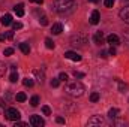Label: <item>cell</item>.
I'll return each mask as SVG.
<instances>
[{"mask_svg":"<svg viewBox=\"0 0 129 127\" xmlns=\"http://www.w3.org/2000/svg\"><path fill=\"white\" fill-rule=\"evenodd\" d=\"M75 8H77V2L75 0H56L53 3V9L57 14H60V15L72 14Z\"/></svg>","mask_w":129,"mask_h":127,"instance_id":"obj_1","label":"cell"},{"mask_svg":"<svg viewBox=\"0 0 129 127\" xmlns=\"http://www.w3.org/2000/svg\"><path fill=\"white\" fill-rule=\"evenodd\" d=\"M64 93L71 97H81L84 94V85L80 81H71L64 85Z\"/></svg>","mask_w":129,"mask_h":127,"instance_id":"obj_2","label":"cell"},{"mask_svg":"<svg viewBox=\"0 0 129 127\" xmlns=\"http://www.w3.org/2000/svg\"><path fill=\"white\" fill-rule=\"evenodd\" d=\"M87 36L86 34H81V33H77V34H74L72 37H71V45L72 46H78V48H81V46H84L86 43H87Z\"/></svg>","mask_w":129,"mask_h":127,"instance_id":"obj_3","label":"cell"},{"mask_svg":"<svg viewBox=\"0 0 129 127\" xmlns=\"http://www.w3.org/2000/svg\"><path fill=\"white\" fill-rule=\"evenodd\" d=\"M3 114H5V118L9 121H18L21 118V114L17 108H8V109H5Z\"/></svg>","mask_w":129,"mask_h":127,"instance_id":"obj_4","label":"cell"},{"mask_svg":"<svg viewBox=\"0 0 129 127\" xmlns=\"http://www.w3.org/2000/svg\"><path fill=\"white\" fill-rule=\"evenodd\" d=\"M105 123V120H104V117L102 115H93L89 121H87V126H102Z\"/></svg>","mask_w":129,"mask_h":127,"instance_id":"obj_5","label":"cell"},{"mask_svg":"<svg viewBox=\"0 0 129 127\" xmlns=\"http://www.w3.org/2000/svg\"><path fill=\"white\" fill-rule=\"evenodd\" d=\"M30 124L33 127H42V126H45V121L39 115H32L30 117Z\"/></svg>","mask_w":129,"mask_h":127,"instance_id":"obj_6","label":"cell"},{"mask_svg":"<svg viewBox=\"0 0 129 127\" xmlns=\"http://www.w3.org/2000/svg\"><path fill=\"white\" fill-rule=\"evenodd\" d=\"M64 58L72 60V61H81V55H78V54L74 52V51H66V52H64Z\"/></svg>","mask_w":129,"mask_h":127,"instance_id":"obj_7","label":"cell"},{"mask_svg":"<svg viewBox=\"0 0 129 127\" xmlns=\"http://www.w3.org/2000/svg\"><path fill=\"white\" fill-rule=\"evenodd\" d=\"M33 75H35V78H36L38 84H44V82H45V73H44L42 70L35 69V70H33Z\"/></svg>","mask_w":129,"mask_h":127,"instance_id":"obj_8","label":"cell"},{"mask_svg":"<svg viewBox=\"0 0 129 127\" xmlns=\"http://www.w3.org/2000/svg\"><path fill=\"white\" fill-rule=\"evenodd\" d=\"M119 17H120L125 23H128V24H129V6H125V8H122V9H120Z\"/></svg>","mask_w":129,"mask_h":127,"instance_id":"obj_9","label":"cell"},{"mask_svg":"<svg viewBox=\"0 0 129 127\" xmlns=\"http://www.w3.org/2000/svg\"><path fill=\"white\" fill-rule=\"evenodd\" d=\"M104 40H105L104 33L102 32H96L95 33V36H93V42H95L96 45H104Z\"/></svg>","mask_w":129,"mask_h":127,"instance_id":"obj_10","label":"cell"},{"mask_svg":"<svg viewBox=\"0 0 129 127\" xmlns=\"http://www.w3.org/2000/svg\"><path fill=\"white\" fill-rule=\"evenodd\" d=\"M107 42H108V43H111L113 46H116V45H119V43H120V39H119V36H117V34H110V36L107 37Z\"/></svg>","mask_w":129,"mask_h":127,"instance_id":"obj_11","label":"cell"},{"mask_svg":"<svg viewBox=\"0 0 129 127\" xmlns=\"http://www.w3.org/2000/svg\"><path fill=\"white\" fill-rule=\"evenodd\" d=\"M89 20H90V24H93V26H96L98 23H99V20H101V15H99V12H98V11H93Z\"/></svg>","mask_w":129,"mask_h":127,"instance_id":"obj_12","label":"cell"},{"mask_svg":"<svg viewBox=\"0 0 129 127\" xmlns=\"http://www.w3.org/2000/svg\"><path fill=\"white\" fill-rule=\"evenodd\" d=\"M14 11H15V14H17L18 17H23V15H24V5H23V3L15 5V6H14Z\"/></svg>","mask_w":129,"mask_h":127,"instance_id":"obj_13","label":"cell"},{"mask_svg":"<svg viewBox=\"0 0 129 127\" xmlns=\"http://www.w3.org/2000/svg\"><path fill=\"white\" fill-rule=\"evenodd\" d=\"M0 23H2V26H9V24H12V15H9V14L3 15L2 20H0Z\"/></svg>","mask_w":129,"mask_h":127,"instance_id":"obj_14","label":"cell"},{"mask_svg":"<svg viewBox=\"0 0 129 127\" xmlns=\"http://www.w3.org/2000/svg\"><path fill=\"white\" fill-rule=\"evenodd\" d=\"M51 32H53V34H60V33L63 32V26L60 23H56V24H53Z\"/></svg>","mask_w":129,"mask_h":127,"instance_id":"obj_15","label":"cell"},{"mask_svg":"<svg viewBox=\"0 0 129 127\" xmlns=\"http://www.w3.org/2000/svg\"><path fill=\"white\" fill-rule=\"evenodd\" d=\"M119 114H120V111H119L117 108H111V109L108 111V117H110L111 120H116V118L119 117Z\"/></svg>","mask_w":129,"mask_h":127,"instance_id":"obj_16","label":"cell"},{"mask_svg":"<svg viewBox=\"0 0 129 127\" xmlns=\"http://www.w3.org/2000/svg\"><path fill=\"white\" fill-rule=\"evenodd\" d=\"M20 49H21L23 54H26V55H29V52H30V46H29V43H26V42L20 43Z\"/></svg>","mask_w":129,"mask_h":127,"instance_id":"obj_17","label":"cell"},{"mask_svg":"<svg viewBox=\"0 0 129 127\" xmlns=\"http://www.w3.org/2000/svg\"><path fill=\"white\" fill-rule=\"evenodd\" d=\"M15 99H17V102H26L27 100V96H26V93H17Z\"/></svg>","mask_w":129,"mask_h":127,"instance_id":"obj_18","label":"cell"},{"mask_svg":"<svg viewBox=\"0 0 129 127\" xmlns=\"http://www.w3.org/2000/svg\"><path fill=\"white\" fill-rule=\"evenodd\" d=\"M45 46H47L48 49H54V46H56V45H54V42H53L50 37H47V39H45Z\"/></svg>","mask_w":129,"mask_h":127,"instance_id":"obj_19","label":"cell"},{"mask_svg":"<svg viewBox=\"0 0 129 127\" xmlns=\"http://www.w3.org/2000/svg\"><path fill=\"white\" fill-rule=\"evenodd\" d=\"M9 81H11V82H17V81H18V73H17V70H12V73H11V76H9Z\"/></svg>","mask_w":129,"mask_h":127,"instance_id":"obj_20","label":"cell"},{"mask_svg":"<svg viewBox=\"0 0 129 127\" xmlns=\"http://www.w3.org/2000/svg\"><path fill=\"white\" fill-rule=\"evenodd\" d=\"M23 84H24L26 87H33V84H35V82H33V79H32V78H24Z\"/></svg>","mask_w":129,"mask_h":127,"instance_id":"obj_21","label":"cell"},{"mask_svg":"<svg viewBox=\"0 0 129 127\" xmlns=\"http://www.w3.org/2000/svg\"><path fill=\"white\" fill-rule=\"evenodd\" d=\"M6 69H8V66L3 63V61H0V78L5 75V72H6Z\"/></svg>","mask_w":129,"mask_h":127,"instance_id":"obj_22","label":"cell"},{"mask_svg":"<svg viewBox=\"0 0 129 127\" xmlns=\"http://www.w3.org/2000/svg\"><path fill=\"white\" fill-rule=\"evenodd\" d=\"M30 105L32 106H38L39 105V97L38 96H33L32 99H30Z\"/></svg>","mask_w":129,"mask_h":127,"instance_id":"obj_23","label":"cell"},{"mask_svg":"<svg viewBox=\"0 0 129 127\" xmlns=\"http://www.w3.org/2000/svg\"><path fill=\"white\" fill-rule=\"evenodd\" d=\"M39 24H41V26H47V24H48V18H47L45 15H42V17L39 18Z\"/></svg>","mask_w":129,"mask_h":127,"instance_id":"obj_24","label":"cell"},{"mask_svg":"<svg viewBox=\"0 0 129 127\" xmlns=\"http://www.w3.org/2000/svg\"><path fill=\"white\" fill-rule=\"evenodd\" d=\"M12 27H14V30H20V29H23V24L18 21H12Z\"/></svg>","mask_w":129,"mask_h":127,"instance_id":"obj_25","label":"cell"},{"mask_svg":"<svg viewBox=\"0 0 129 127\" xmlns=\"http://www.w3.org/2000/svg\"><path fill=\"white\" fill-rule=\"evenodd\" d=\"M50 84H51V87H54V88H56V87H59V84H60V79H59V78H53Z\"/></svg>","mask_w":129,"mask_h":127,"instance_id":"obj_26","label":"cell"},{"mask_svg":"<svg viewBox=\"0 0 129 127\" xmlns=\"http://www.w3.org/2000/svg\"><path fill=\"white\" fill-rule=\"evenodd\" d=\"M5 109H6V102L3 99H0V114H3Z\"/></svg>","mask_w":129,"mask_h":127,"instance_id":"obj_27","label":"cell"},{"mask_svg":"<svg viewBox=\"0 0 129 127\" xmlns=\"http://www.w3.org/2000/svg\"><path fill=\"white\" fill-rule=\"evenodd\" d=\"M90 100H92V102H98V100H99V93H96V91L92 93V94H90Z\"/></svg>","mask_w":129,"mask_h":127,"instance_id":"obj_28","label":"cell"},{"mask_svg":"<svg viewBox=\"0 0 129 127\" xmlns=\"http://www.w3.org/2000/svg\"><path fill=\"white\" fill-rule=\"evenodd\" d=\"M12 54H14V48H5L3 55H12Z\"/></svg>","mask_w":129,"mask_h":127,"instance_id":"obj_29","label":"cell"},{"mask_svg":"<svg viewBox=\"0 0 129 127\" xmlns=\"http://www.w3.org/2000/svg\"><path fill=\"white\" fill-rule=\"evenodd\" d=\"M42 112H44V115H51V109H50V106H42Z\"/></svg>","mask_w":129,"mask_h":127,"instance_id":"obj_30","label":"cell"},{"mask_svg":"<svg viewBox=\"0 0 129 127\" xmlns=\"http://www.w3.org/2000/svg\"><path fill=\"white\" fill-rule=\"evenodd\" d=\"M114 2H116V0H105V2H104V5H105V8H113Z\"/></svg>","mask_w":129,"mask_h":127,"instance_id":"obj_31","label":"cell"},{"mask_svg":"<svg viewBox=\"0 0 129 127\" xmlns=\"http://www.w3.org/2000/svg\"><path fill=\"white\" fill-rule=\"evenodd\" d=\"M74 76H75V78H84V76H86V73H83V72H77V70H74Z\"/></svg>","mask_w":129,"mask_h":127,"instance_id":"obj_32","label":"cell"},{"mask_svg":"<svg viewBox=\"0 0 129 127\" xmlns=\"http://www.w3.org/2000/svg\"><path fill=\"white\" fill-rule=\"evenodd\" d=\"M59 79H60V81H63V82H66V81H68V75H66L64 72H62V73L59 75Z\"/></svg>","mask_w":129,"mask_h":127,"instance_id":"obj_33","label":"cell"},{"mask_svg":"<svg viewBox=\"0 0 129 127\" xmlns=\"http://www.w3.org/2000/svg\"><path fill=\"white\" fill-rule=\"evenodd\" d=\"M123 39H125L126 43H129V30H126V32L123 33Z\"/></svg>","mask_w":129,"mask_h":127,"instance_id":"obj_34","label":"cell"},{"mask_svg":"<svg viewBox=\"0 0 129 127\" xmlns=\"http://www.w3.org/2000/svg\"><path fill=\"white\" fill-rule=\"evenodd\" d=\"M108 54H110V55H116V54H117V51H116V48H114L113 45H111V48H110V51H108Z\"/></svg>","mask_w":129,"mask_h":127,"instance_id":"obj_35","label":"cell"},{"mask_svg":"<svg viewBox=\"0 0 129 127\" xmlns=\"http://www.w3.org/2000/svg\"><path fill=\"white\" fill-rule=\"evenodd\" d=\"M26 127L27 126V123H23V121H15V127Z\"/></svg>","mask_w":129,"mask_h":127,"instance_id":"obj_36","label":"cell"},{"mask_svg":"<svg viewBox=\"0 0 129 127\" xmlns=\"http://www.w3.org/2000/svg\"><path fill=\"white\" fill-rule=\"evenodd\" d=\"M56 121H57L59 124H64V118H63V117H57V118H56Z\"/></svg>","mask_w":129,"mask_h":127,"instance_id":"obj_37","label":"cell"},{"mask_svg":"<svg viewBox=\"0 0 129 127\" xmlns=\"http://www.w3.org/2000/svg\"><path fill=\"white\" fill-rule=\"evenodd\" d=\"M14 37V32H8L6 33V39H12Z\"/></svg>","mask_w":129,"mask_h":127,"instance_id":"obj_38","label":"cell"},{"mask_svg":"<svg viewBox=\"0 0 129 127\" xmlns=\"http://www.w3.org/2000/svg\"><path fill=\"white\" fill-rule=\"evenodd\" d=\"M107 54H108L107 51H102V52H99V55H101L102 58H105V57H107Z\"/></svg>","mask_w":129,"mask_h":127,"instance_id":"obj_39","label":"cell"},{"mask_svg":"<svg viewBox=\"0 0 129 127\" xmlns=\"http://www.w3.org/2000/svg\"><path fill=\"white\" fill-rule=\"evenodd\" d=\"M33 3H38V5H42L44 3V0H32Z\"/></svg>","mask_w":129,"mask_h":127,"instance_id":"obj_40","label":"cell"},{"mask_svg":"<svg viewBox=\"0 0 129 127\" xmlns=\"http://www.w3.org/2000/svg\"><path fill=\"white\" fill-rule=\"evenodd\" d=\"M6 39V34H0V40H5Z\"/></svg>","mask_w":129,"mask_h":127,"instance_id":"obj_41","label":"cell"},{"mask_svg":"<svg viewBox=\"0 0 129 127\" xmlns=\"http://www.w3.org/2000/svg\"><path fill=\"white\" fill-rule=\"evenodd\" d=\"M89 2H90V3H98L99 0H89Z\"/></svg>","mask_w":129,"mask_h":127,"instance_id":"obj_42","label":"cell"}]
</instances>
